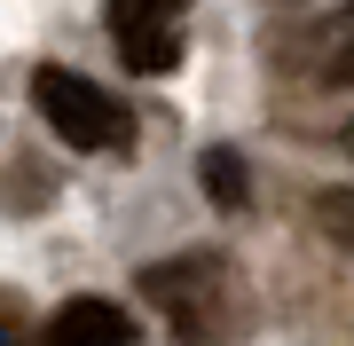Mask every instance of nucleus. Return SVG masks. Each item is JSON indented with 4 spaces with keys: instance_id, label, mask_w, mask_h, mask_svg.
I'll return each mask as SVG.
<instances>
[{
    "instance_id": "1",
    "label": "nucleus",
    "mask_w": 354,
    "mask_h": 346,
    "mask_svg": "<svg viewBox=\"0 0 354 346\" xmlns=\"http://www.w3.org/2000/svg\"><path fill=\"white\" fill-rule=\"evenodd\" d=\"M32 95H39V118H48L71 150H134V110L111 103L95 79H79L64 64H39Z\"/></svg>"
},
{
    "instance_id": "2",
    "label": "nucleus",
    "mask_w": 354,
    "mask_h": 346,
    "mask_svg": "<svg viewBox=\"0 0 354 346\" xmlns=\"http://www.w3.org/2000/svg\"><path fill=\"white\" fill-rule=\"evenodd\" d=\"M55 346H134V315L111 307V299H71V307L48 315Z\"/></svg>"
},
{
    "instance_id": "3",
    "label": "nucleus",
    "mask_w": 354,
    "mask_h": 346,
    "mask_svg": "<svg viewBox=\"0 0 354 346\" xmlns=\"http://www.w3.org/2000/svg\"><path fill=\"white\" fill-rule=\"evenodd\" d=\"M181 8L189 0H111V32L134 39V32H181Z\"/></svg>"
},
{
    "instance_id": "4",
    "label": "nucleus",
    "mask_w": 354,
    "mask_h": 346,
    "mask_svg": "<svg viewBox=\"0 0 354 346\" xmlns=\"http://www.w3.org/2000/svg\"><path fill=\"white\" fill-rule=\"evenodd\" d=\"M315 220H323L330 244H346V252H354V181H339V189L315 197Z\"/></svg>"
},
{
    "instance_id": "5",
    "label": "nucleus",
    "mask_w": 354,
    "mask_h": 346,
    "mask_svg": "<svg viewBox=\"0 0 354 346\" xmlns=\"http://www.w3.org/2000/svg\"><path fill=\"white\" fill-rule=\"evenodd\" d=\"M205 189H213V205H244V157L236 150H205Z\"/></svg>"
},
{
    "instance_id": "6",
    "label": "nucleus",
    "mask_w": 354,
    "mask_h": 346,
    "mask_svg": "<svg viewBox=\"0 0 354 346\" xmlns=\"http://www.w3.org/2000/svg\"><path fill=\"white\" fill-rule=\"evenodd\" d=\"M323 79H330V87H354V32L339 39V55H330V64H323Z\"/></svg>"
},
{
    "instance_id": "7",
    "label": "nucleus",
    "mask_w": 354,
    "mask_h": 346,
    "mask_svg": "<svg viewBox=\"0 0 354 346\" xmlns=\"http://www.w3.org/2000/svg\"><path fill=\"white\" fill-rule=\"evenodd\" d=\"M339 142H346V157H354V118H346V134H339Z\"/></svg>"
},
{
    "instance_id": "8",
    "label": "nucleus",
    "mask_w": 354,
    "mask_h": 346,
    "mask_svg": "<svg viewBox=\"0 0 354 346\" xmlns=\"http://www.w3.org/2000/svg\"><path fill=\"white\" fill-rule=\"evenodd\" d=\"M346 32H354V8H346Z\"/></svg>"
}]
</instances>
